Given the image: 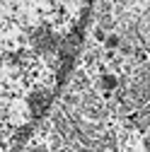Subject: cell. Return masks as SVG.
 I'll return each instance as SVG.
<instances>
[{
    "instance_id": "cell-6",
    "label": "cell",
    "mask_w": 150,
    "mask_h": 152,
    "mask_svg": "<svg viewBox=\"0 0 150 152\" xmlns=\"http://www.w3.org/2000/svg\"><path fill=\"white\" fill-rule=\"evenodd\" d=\"M58 152H65V150H58Z\"/></svg>"
},
{
    "instance_id": "cell-5",
    "label": "cell",
    "mask_w": 150,
    "mask_h": 152,
    "mask_svg": "<svg viewBox=\"0 0 150 152\" xmlns=\"http://www.w3.org/2000/svg\"><path fill=\"white\" fill-rule=\"evenodd\" d=\"M32 152H49L46 147H36V150H32Z\"/></svg>"
},
{
    "instance_id": "cell-3",
    "label": "cell",
    "mask_w": 150,
    "mask_h": 152,
    "mask_svg": "<svg viewBox=\"0 0 150 152\" xmlns=\"http://www.w3.org/2000/svg\"><path fill=\"white\" fill-rule=\"evenodd\" d=\"M121 46H124V41H121L119 34H109L107 41H104V48H107V51H116V48H121Z\"/></svg>"
},
{
    "instance_id": "cell-4",
    "label": "cell",
    "mask_w": 150,
    "mask_h": 152,
    "mask_svg": "<svg viewBox=\"0 0 150 152\" xmlns=\"http://www.w3.org/2000/svg\"><path fill=\"white\" fill-rule=\"evenodd\" d=\"M107 36H109V34H104V29H102V27H97V29H95V39H97V41H102V44H104V41H107Z\"/></svg>"
},
{
    "instance_id": "cell-1",
    "label": "cell",
    "mask_w": 150,
    "mask_h": 152,
    "mask_svg": "<svg viewBox=\"0 0 150 152\" xmlns=\"http://www.w3.org/2000/svg\"><path fill=\"white\" fill-rule=\"evenodd\" d=\"M138 36H140V41L143 46L150 48V10L143 12V17L138 20Z\"/></svg>"
},
{
    "instance_id": "cell-2",
    "label": "cell",
    "mask_w": 150,
    "mask_h": 152,
    "mask_svg": "<svg viewBox=\"0 0 150 152\" xmlns=\"http://www.w3.org/2000/svg\"><path fill=\"white\" fill-rule=\"evenodd\" d=\"M97 85H99V89H104L107 94H109V92H116V89H119V77H116L114 72H104Z\"/></svg>"
}]
</instances>
